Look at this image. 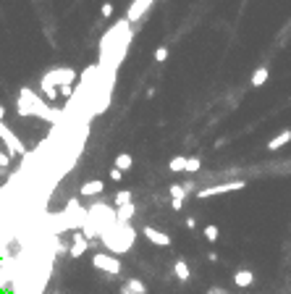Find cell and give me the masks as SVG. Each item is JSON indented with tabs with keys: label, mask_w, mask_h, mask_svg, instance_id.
Wrapping results in <instances>:
<instances>
[{
	"label": "cell",
	"mask_w": 291,
	"mask_h": 294,
	"mask_svg": "<svg viewBox=\"0 0 291 294\" xmlns=\"http://www.w3.org/2000/svg\"><path fill=\"white\" fill-rule=\"evenodd\" d=\"M100 16H103V18H111V16H113V3H111V0L100 5Z\"/></svg>",
	"instance_id": "obj_27"
},
{
	"label": "cell",
	"mask_w": 291,
	"mask_h": 294,
	"mask_svg": "<svg viewBox=\"0 0 291 294\" xmlns=\"http://www.w3.org/2000/svg\"><path fill=\"white\" fill-rule=\"evenodd\" d=\"M8 165H11V155L0 150V168H8Z\"/></svg>",
	"instance_id": "obj_29"
},
{
	"label": "cell",
	"mask_w": 291,
	"mask_h": 294,
	"mask_svg": "<svg viewBox=\"0 0 291 294\" xmlns=\"http://www.w3.org/2000/svg\"><path fill=\"white\" fill-rule=\"evenodd\" d=\"M268 79H270V69L268 66H260V69H254L249 84L252 87H262V84H268Z\"/></svg>",
	"instance_id": "obj_18"
},
{
	"label": "cell",
	"mask_w": 291,
	"mask_h": 294,
	"mask_svg": "<svg viewBox=\"0 0 291 294\" xmlns=\"http://www.w3.org/2000/svg\"><path fill=\"white\" fill-rule=\"evenodd\" d=\"M199 168H202V158H199V155H189L186 158V173H197Z\"/></svg>",
	"instance_id": "obj_25"
},
{
	"label": "cell",
	"mask_w": 291,
	"mask_h": 294,
	"mask_svg": "<svg viewBox=\"0 0 291 294\" xmlns=\"http://www.w3.org/2000/svg\"><path fill=\"white\" fill-rule=\"evenodd\" d=\"M116 216L121 223H131V218L136 216V205L134 202H129V205H121V208H116Z\"/></svg>",
	"instance_id": "obj_19"
},
{
	"label": "cell",
	"mask_w": 291,
	"mask_h": 294,
	"mask_svg": "<svg viewBox=\"0 0 291 294\" xmlns=\"http://www.w3.org/2000/svg\"><path fill=\"white\" fill-rule=\"evenodd\" d=\"M233 284L239 289H247V287H252V284H254V273L249 268H239V271L233 273Z\"/></svg>",
	"instance_id": "obj_17"
},
{
	"label": "cell",
	"mask_w": 291,
	"mask_h": 294,
	"mask_svg": "<svg viewBox=\"0 0 291 294\" xmlns=\"http://www.w3.org/2000/svg\"><path fill=\"white\" fill-rule=\"evenodd\" d=\"M134 242H136V228L131 223H121V220L100 236V244L113 255H126L134 247Z\"/></svg>",
	"instance_id": "obj_4"
},
{
	"label": "cell",
	"mask_w": 291,
	"mask_h": 294,
	"mask_svg": "<svg viewBox=\"0 0 291 294\" xmlns=\"http://www.w3.org/2000/svg\"><path fill=\"white\" fill-rule=\"evenodd\" d=\"M121 294H134V292H129V289H123V287H121Z\"/></svg>",
	"instance_id": "obj_35"
},
{
	"label": "cell",
	"mask_w": 291,
	"mask_h": 294,
	"mask_svg": "<svg viewBox=\"0 0 291 294\" xmlns=\"http://www.w3.org/2000/svg\"><path fill=\"white\" fill-rule=\"evenodd\" d=\"M194 189V181H184V184H171L168 192H171V200H186Z\"/></svg>",
	"instance_id": "obj_15"
},
{
	"label": "cell",
	"mask_w": 291,
	"mask_h": 294,
	"mask_svg": "<svg viewBox=\"0 0 291 294\" xmlns=\"http://www.w3.org/2000/svg\"><path fill=\"white\" fill-rule=\"evenodd\" d=\"M74 89H76V71L68 69V66H63V76H60V87H58L60 97L68 100L71 95H74Z\"/></svg>",
	"instance_id": "obj_12"
},
{
	"label": "cell",
	"mask_w": 291,
	"mask_h": 294,
	"mask_svg": "<svg viewBox=\"0 0 291 294\" xmlns=\"http://www.w3.org/2000/svg\"><path fill=\"white\" fill-rule=\"evenodd\" d=\"M155 61H158V63H166V61H168V48H166V45L155 50Z\"/></svg>",
	"instance_id": "obj_28"
},
{
	"label": "cell",
	"mask_w": 291,
	"mask_h": 294,
	"mask_svg": "<svg viewBox=\"0 0 291 294\" xmlns=\"http://www.w3.org/2000/svg\"><path fill=\"white\" fill-rule=\"evenodd\" d=\"M155 5V0H131L129 11H126V18H129L131 24H139L144 16L150 13V8Z\"/></svg>",
	"instance_id": "obj_10"
},
{
	"label": "cell",
	"mask_w": 291,
	"mask_h": 294,
	"mask_svg": "<svg viewBox=\"0 0 291 294\" xmlns=\"http://www.w3.org/2000/svg\"><path fill=\"white\" fill-rule=\"evenodd\" d=\"M103 189H105V184L103 179H92V181H84L79 187V197H100L103 195Z\"/></svg>",
	"instance_id": "obj_14"
},
{
	"label": "cell",
	"mask_w": 291,
	"mask_h": 294,
	"mask_svg": "<svg viewBox=\"0 0 291 294\" xmlns=\"http://www.w3.org/2000/svg\"><path fill=\"white\" fill-rule=\"evenodd\" d=\"M207 294H229V292H226V289H221V287H213V289L207 292Z\"/></svg>",
	"instance_id": "obj_32"
},
{
	"label": "cell",
	"mask_w": 291,
	"mask_h": 294,
	"mask_svg": "<svg viewBox=\"0 0 291 294\" xmlns=\"http://www.w3.org/2000/svg\"><path fill=\"white\" fill-rule=\"evenodd\" d=\"M0 142H3V147H5V152L11 155V158H24L26 155V147H24V142L16 137V132H11V126H8L5 121H0Z\"/></svg>",
	"instance_id": "obj_9"
},
{
	"label": "cell",
	"mask_w": 291,
	"mask_h": 294,
	"mask_svg": "<svg viewBox=\"0 0 291 294\" xmlns=\"http://www.w3.org/2000/svg\"><path fill=\"white\" fill-rule=\"evenodd\" d=\"M174 276L178 281H189V276H192V271H189V263L186 260H176L174 263Z\"/></svg>",
	"instance_id": "obj_21"
},
{
	"label": "cell",
	"mask_w": 291,
	"mask_h": 294,
	"mask_svg": "<svg viewBox=\"0 0 291 294\" xmlns=\"http://www.w3.org/2000/svg\"><path fill=\"white\" fill-rule=\"evenodd\" d=\"M244 187H247V181H244V179H231V181H221V184H210V187L197 189V197L207 200V197H218V195H229V192H239Z\"/></svg>",
	"instance_id": "obj_8"
},
{
	"label": "cell",
	"mask_w": 291,
	"mask_h": 294,
	"mask_svg": "<svg viewBox=\"0 0 291 294\" xmlns=\"http://www.w3.org/2000/svg\"><path fill=\"white\" fill-rule=\"evenodd\" d=\"M186 228H197V220L194 218H186Z\"/></svg>",
	"instance_id": "obj_33"
},
{
	"label": "cell",
	"mask_w": 291,
	"mask_h": 294,
	"mask_svg": "<svg viewBox=\"0 0 291 294\" xmlns=\"http://www.w3.org/2000/svg\"><path fill=\"white\" fill-rule=\"evenodd\" d=\"M89 210V218H87V223L84 228H81V234H84L89 242H95V239H100L111 226L118 223V216H116V208H111L108 202L103 200H97L92 202V205L87 208Z\"/></svg>",
	"instance_id": "obj_3"
},
{
	"label": "cell",
	"mask_w": 291,
	"mask_h": 294,
	"mask_svg": "<svg viewBox=\"0 0 291 294\" xmlns=\"http://www.w3.org/2000/svg\"><path fill=\"white\" fill-rule=\"evenodd\" d=\"M218 236H221V228L213 226V223H207L205 226V239H207V242H218Z\"/></svg>",
	"instance_id": "obj_26"
},
{
	"label": "cell",
	"mask_w": 291,
	"mask_h": 294,
	"mask_svg": "<svg viewBox=\"0 0 291 294\" xmlns=\"http://www.w3.org/2000/svg\"><path fill=\"white\" fill-rule=\"evenodd\" d=\"M92 265H95L100 273H105V276H121L123 273L121 257L113 255V252H108V250H97L92 255Z\"/></svg>",
	"instance_id": "obj_7"
},
{
	"label": "cell",
	"mask_w": 291,
	"mask_h": 294,
	"mask_svg": "<svg viewBox=\"0 0 291 294\" xmlns=\"http://www.w3.org/2000/svg\"><path fill=\"white\" fill-rule=\"evenodd\" d=\"M60 76H63V66H53V69H48L40 76V84H37V89H40V95L48 100V103H56L58 100V87H60Z\"/></svg>",
	"instance_id": "obj_6"
},
{
	"label": "cell",
	"mask_w": 291,
	"mask_h": 294,
	"mask_svg": "<svg viewBox=\"0 0 291 294\" xmlns=\"http://www.w3.org/2000/svg\"><path fill=\"white\" fill-rule=\"evenodd\" d=\"M16 113L24 116V118L37 116V118H42V121H48L50 126L60 124L63 116H66V113H63V108L48 103V100H45L37 89H32V87H21L19 100H16Z\"/></svg>",
	"instance_id": "obj_2"
},
{
	"label": "cell",
	"mask_w": 291,
	"mask_h": 294,
	"mask_svg": "<svg viewBox=\"0 0 291 294\" xmlns=\"http://www.w3.org/2000/svg\"><path fill=\"white\" fill-rule=\"evenodd\" d=\"M0 121H5V108L0 105Z\"/></svg>",
	"instance_id": "obj_34"
},
{
	"label": "cell",
	"mask_w": 291,
	"mask_h": 294,
	"mask_svg": "<svg viewBox=\"0 0 291 294\" xmlns=\"http://www.w3.org/2000/svg\"><path fill=\"white\" fill-rule=\"evenodd\" d=\"M171 208H174V210H184V200H171Z\"/></svg>",
	"instance_id": "obj_31"
},
{
	"label": "cell",
	"mask_w": 291,
	"mask_h": 294,
	"mask_svg": "<svg viewBox=\"0 0 291 294\" xmlns=\"http://www.w3.org/2000/svg\"><path fill=\"white\" fill-rule=\"evenodd\" d=\"M168 168L174 173H186V155H176V158H171Z\"/></svg>",
	"instance_id": "obj_23"
},
{
	"label": "cell",
	"mask_w": 291,
	"mask_h": 294,
	"mask_svg": "<svg viewBox=\"0 0 291 294\" xmlns=\"http://www.w3.org/2000/svg\"><path fill=\"white\" fill-rule=\"evenodd\" d=\"M289 142H291V129H284V132H278V134L268 142V150H270V152H278L281 147H286Z\"/></svg>",
	"instance_id": "obj_16"
},
{
	"label": "cell",
	"mask_w": 291,
	"mask_h": 294,
	"mask_svg": "<svg viewBox=\"0 0 291 294\" xmlns=\"http://www.w3.org/2000/svg\"><path fill=\"white\" fill-rule=\"evenodd\" d=\"M89 239L81 234V231H74V236H71V244H68V257H74V260H79L81 255H84L89 250Z\"/></svg>",
	"instance_id": "obj_11"
},
{
	"label": "cell",
	"mask_w": 291,
	"mask_h": 294,
	"mask_svg": "<svg viewBox=\"0 0 291 294\" xmlns=\"http://www.w3.org/2000/svg\"><path fill=\"white\" fill-rule=\"evenodd\" d=\"M129 202H134V195L129 189H121V192H116V197H113V205L116 208H121V205H129Z\"/></svg>",
	"instance_id": "obj_24"
},
{
	"label": "cell",
	"mask_w": 291,
	"mask_h": 294,
	"mask_svg": "<svg viewBox=\"0 0 291 294\" xmlns=\"http://www.w3.org/2000/svg\"><path fill=\"white\" fill-rule=\"evenodd\" d=\"M142 234H144V239H147V242L158 244V247H171V234L160 231V228H155V226H144Z\"/></svg>",
	"instance_id": "obj_13"
},
{
	"label": "cell",
	"mask_w": 291,
	"mask_h": 294,
	"mask_svg": "<svg viewBox=\"0 0 291 294\" xmlns=\"http://www.w3.org/2000/svg\"><path fill=\"white\" fill-rule=\"evenodd\" d=\"M123 289H129L134 294H147V287H144L142 279H134V276H129V279H123Z\"/></svg>",
	"instance_id": "obj_20"
},
{
	"label": "cell",
	"mask_w": 291,
	"mask_h": 294,
	"mask_svg": "<svg viewBox=\"0 0 291 294\" xmlns=\"http://www.w3.org/2000/svg\"><path fill=\"white\" fill-rule=\"evenodd\" d=\"M111 179H113V181H121V179H123V171L113 165V168H111Z\"/></svg>",
	"instance_id": "obj_30"
},
{
	"label": "cell",
	"mask_w": 291,
	"mask_h": 294,
	"mask_svg": "<svg viewBox=\"0 0 291 294\" xmlns=\"http://www.w3.org/2000/svg\"><path fill=\"white\" fill-rule=\"evenodd\" d=\"M131 40H134V24L123 16L121 21H116L111 29H105V34L100 37V61H97V66H103L108 71H118L121 63L126 61V55H129Z\"/></svg>",
	"instance_id": "obj_1"
},
{
	"label": "cell",
	"mask_w": 291,
	"mask_h": 294,
	"mask_svg": "<svg viewBox=\"0 0 291 294\" xmlns=\"http://www.w3.org/2000/svg\"><path fill=\"white\" fill-rule=\"evenodd\" d=\"M60 213H63V220H66L68 231H81L84 223H87V218H89V210L79 202V197H71Z\"/></svg>",
	"instance_id": "obj_5"
},
{
	"label": "cell",
	"mask_w": 291,
	"mask_h": 294,
	"mask_svg": "<svg viewBox=\"0 0 291 294\" xmlns=\"http://www.w3.org/2000/svg\"><path fill=\"white\" fill-rule=\"evenodd\" d=\"M113 165H116V168H121V171L126 173V171H129L131 165H134V158H131L129 152H118V155H116V163H113Z\"/></svg>",
	"instance_id": "obj_22"
}]
</instances>
